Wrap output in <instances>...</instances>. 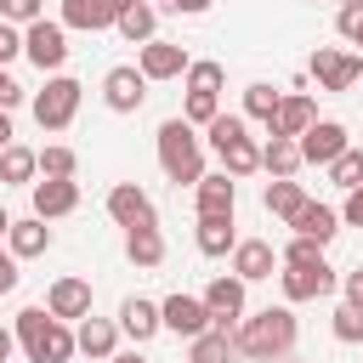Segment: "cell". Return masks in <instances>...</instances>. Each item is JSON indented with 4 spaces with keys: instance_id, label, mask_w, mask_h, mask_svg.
<instances>
[{
    "instance_id": "f6af8a7d",
    "label": "cell",
    "mask_w": 363,
    "mask_h": 363,
    "mask_svg": "<svg viewBox=\"0 0 363 363\" xmlns=\"http://www.w3.org/2000/svg\"><path fill=\"white\" fill-rule=\"evenodd\" d=\"M346 301H352V306H363V267H352V272H346Z\"/></svg>"
},
{
    "instance_id": "d6986e66",
    "label": "cell",
    "mask_w": 363,
    "mask_h": 363,
    "mask_svg": "<svg viewBox=\"0 0 363 363\" xmlns=\"http://www.w3.org/2000/svg\"><path fill=\"white\" fill-rule=\"evenodd\" d=\"M193 187H199V216H233V199H238V193H233L227 170H221V176H199Z\"/></svg>"
},
{
    "instance_id": "52a82bcc",
    "label": "cell",
    "mask_w": 363,
    "mask_h": 363,
    "mask_svg": "<svg viewBox=\"0 0 363 363\" xmlns=\"http://www.w3.org/2000/svg\"><path fill=\"white\" fill-rule=\"evenodd\" d=\"M159 323L193 340V335H204V329H210V306H204V301H193V295H170V301L159 306Z\"/></svg>"
},
{
    "instance_id": "603a6c76",
    "label": "cell",
    "mask_w": 363,
    "mask_h": 363,
    "mask_svg": "<svg viewBox=\"0 0 363 363\" xmlns=\"http://www.w3.org/2000/svg\"><path fill=\"white\" fill-rule=\"evenodd\" d=\"M74 346H79L85 357H102V363H108V357H113V323H108V318H91V312H85V323H79Z\"/></svg>"
},
{
    "instance_id": "f35d334b",
    "label": "cell",
    "mask_w": 363,
    "mask_h": 363,
    "mask_svg": "<svg viewBox=\"0 0 363 363\" xmlns=\"http://www.w3.org/2000/svg\"><path fill=\"white\" fill-rule=\"evenodd\" d=\"M306 261H323V244H318V238H295V244L284 250V267H306Z\"/></svg>"
},
{
    "instance_id": "83f0119b",
    "label": "cell",
    "mask_w": 363,
    "mask_h": 363,
    "mask_svg": "<svg viewBox=\"0 0 363 363\" xmlns=\"http://www.w3.org/2000/svg\"><path fill=\"white\" fill-rule=\"evenodd\" d=\"M187 363H233V335L210 323L204 335H193V357Z\"/></svg>"
},
{
    "instance_id": "6da1fadb",
    "label": "cell",
    "mask_w": 363,
    "mask_h": 363,
    "mask_svg": "<svg viewBox=\"0 0 363 363\" xmlns=\"http://www.w3.org/2000/svg\"><path fill=\"white\" fill-rule=\"evenodd\" d=\"M289 346H295V312L289 306H267L233 335V352H244V357H284Z\"/></svg>"
},
{
    "instance_id": "5b68a950",
    "label": "cell",
    "mask_w": 363,
    "mask_h": 363,
    "mask_svg": "<svg viewBox=\"0 0 363 363\" xmlns=\"http://www.w3.org/2000/svg\"><path fill=\"white\" fill-rule=\"evenodd\" d=\"M340 153H346V125L312 119V125L301 130V164H329V159H340Z\"/></svg>"
},
{
    "instance_id": "4fadbf2b",
    "label": "cell",
    "mask_w": 363,
    "mask_h": 363,
    "mask_svg": "<svg viewBox=\"0 0 363 363\" xmlns=\"http://www.w3.org/2000/svg\"><path fill=\"white\" fill-rule=\"evenodd\" d=\"M147 79H176L182 68H187V51L182 45H170V40H142V62H136Z\"/></svg>"
},
{
    "instance_id": "ffe728a7",
    "label": "cell",
    "mask_w": 363,
    "mask_h": 363,
    "mask_svg": "<svg viewBox=\"0 0 363 363\" xmlns=\"http://www.w3.org/2000/svg\"><path fill=\"white\" fill-rule=\"evenodd\" d=\"M312 119H318V113H312V102H306V96H284L267 130H272V136H301V130H306Z\"/></svg>"
},
{
    "instance_id": "4dcf8cb0",
    "label": "cell",
    "mask_w": 363,
    "mask_h": 363,
    "mask_svg": "<svg viewBox=\"0 0 363 363\" xmlns=\"http://www.w3.org/2000/svg\"><path fill=\"white\" fill-rule=\"evenodd\" d=\"M40 170V159L28 147H0V182H28Z\"/></svg>"
},
{
    "instance_id": "d6a6232c",
    "label": "cell",
    "mask_w": 363,
    "mask_h": 363,
    "mask_svg": "<svg viewBox=\"0 0 363 363\" xmlns=\"http://www.w3.org/2000/svg\"><path fill=\"white\" fill-rule=\"evenodd\" d=\"M329 182H335V187H346V193H352V187H357V182H363V153H357V147H346V153H340V159H329Z\"/></svg>"
},
{
    "instance_id": "f546056e",
    "label": "cell",
    "mask_w": 363,
    "mask_h": 363,
    "mask_svg": "<svg viewBox=\"0 0 363 363\" xmlns=\"http://www.w3.org/2000/svg\"><path fill=\"white\" fill-rule=\"evenodd\" d=\"M301 204H306V193H301V187H295L289 176H278V182H267V210H272V216H284V221H289V216H295Z\"/></svg>"
},
{
    "instance_id": "b9f144b4",
    "label": "cell",
    "mask_w": 363,
    "mask_h": 363,
    "mask_svg": "<svg viewBox=\"0 0 363 363\" xmlns=\"http://www.w3.org/2000/svg\"><path fill=\"white\" fill-rule=\"evenodd\" d=\"M17 51H23V40H17V28H11V23H0V68H6V62H11Z\"/></svg>"
},
{
    "instance_id": "836d02e7",
    "label": "cell",
    "mask_w": 363,
    "mask_h": 363,
    "mask_svg": "<svg viewBox=\"0 0 363 363\" xmlns=\"http://www.w3.org/2000/svg\"><path fill=\"white\" fill-rule=\"evenodd\" d=\"M278 102H284V96H278L272 85H250V91H244V113H255V119H267V125H272Z\"/></svg>"
},
{
    "instance_id": "ac0fdd59",
    "label": "cell",
    "mask_w": 363,
    "mask_h": 363,
    "mask_svg": "<svg viewBox=\"0 0 363 363\" xmlns=\"http://www.w3.org/2000/svg\"><path fill=\"white\" fill-rule=\"evenodd\" d=\"M119 329H125L130 340H147V335H159L164 323H159V306H153V301H142V295H130V301L119 306Z\"/></svg>"
},
{
    "instance_id": "5bb4252c",
    "label": "cell",
    "mask_w": 363,
    "mask_h": 363,
    "mask_svg": "<svg viewBox=\"0 0 363 363\" xmlns=\"http://www.w3.org/2000/svg\"><path fill=\"white\" fill-rule=\"evenodd\" d=\"M108 216H113L119 227H142V221H153V204H147V193H142L136 182H119V187L108 193Z\"/></svg>"
},
{
    "instance_id": "bcb514c9",
    "label": "cell",
    "mask_w": 363,
    "mask_h": 363,
    "mask_svg": "<svg viewBox=\"0 0 363 363\" xmlns=\"http://www.w3.org/2000/svg\"><path fill=\"white\" fill-rule=\"evenodd\" d=\"M346 221H357V227H363V182H357V187H352V199H346Z\"/></svg>"
},
{
    "instance_id": "74e56055",
    "label": "cell",
    "mask_w": 363,
    "mask_h": 363,
    "mask_svg": "<svg viewBox=\"0 0 363 363\" xmlns=\"http://www.w3.org/2000/svg\"><path fill=\"white\" fill-rule=\"evenodd\" d=\"M34 159H40L45 176H74V147H45V153H34Z\"/></svg>"
},
{
    "instance_id": "7dc6e473",
    "label": "cell",
    "mask_w": 363,
    "mask_h": 363,
    "mask_svg": "<svg viewBox=\"0 0 363 363\" xmlns=\"http://www.w3.org/2000/svg\"><path fill=\"white\" fill-rule=\"evenodd\" d=\"M164 6H170V11H204L210 0H164Z\"/></svg>"
},
{
    "instance_id": "d4e9b609",
    "label": "cell",
    "mask_w": 363,
    "mask_h": 363,
    "mask_svg": "<svg viewBox=\"0 0 363 363\" xmlns=\"http://www.w3.org/2000/svg\"><path fill=\"white\" fill-rule=\"evenodd\" d=\"M6 238H11V255H40V250L51 244V233H45V221H40V216L11 221V227H6Z\"/></svg>"
},
{
    "instance_id": "7bdbcfd3",
    "label": "cell",
    "mask_w": 363,
    "mask_h": 363,
    "mask_svg": "<svg viewBox=\"0 0 363 363\" xmlns=\"http://www.w3.org/2000/svg\"><path fill=\"white\" fill-rule=\"evenodd\" d=\"M17 102H23V85H17V79L0 68V108H17Z\"/></svg>"
},
{
    "instance_id": "7402d4cb",
    "label": "cell",
    "mask_w": 363,
    "mask_h": 363,
    "mask_svg": "<svg viewBox=\"0 0 363 363\" xmlns=\"http://www.w3.org/2000/svg\"><path fill=\"white\" fill-rule=\"evenodd\" d=\"M125 255H130L136 267H159V261H164V238H159V227H153V221L130 227V238H125Z\"/></svg>"
},
{
    "instance_id": "8992f818",
    "label": "cell",
    "mask_w": 363,
    "mask_h": 363,
    "mask_svg": "<svg viewBox=\"0 0 363 363\" xmlns=\"http://www.w3.org/2000/svg\"><path fill=\"white\" fill-rule=\"evenodd\" d=\"M102 96H108L113 113H136L142 96H147V74H142V68H113V74L102 79Z\"/></svg>"
},
{
    "instance_id": "9c48e42d",
    "label": "cell",
    "mask_w": 363,
    "mask_h": 363,
    "mask_svg": "<svg viewBox=\"0 0 363 363\" xmlns=\"http://www.w3.org/2000/svg\"><path fill=\"white\" fill-rule=\"evenodd\" d=\"M329 289H335L329 261H306V267H289V272H284V295H289V301H318V295H329Z\"/></svg>"
},
{
    "instance_id": "30bf717a",
    "label": "cell",
    "mask_w": 363,
    "mask_h": 363,
    "mask_svg": "<svg viewBox=\"0 0 363 363\" xmlns=\"http://www.w3.org/2000/svg\"><path fill=\"white\" fill-rule=\"evenodd\" d=\"M125 6L130 0H62V23L68 28H113Z\"/></svg>"
},
{
    "instance_id": "484cf974",
    "label": "cell",
    "mask_w": 363,
    "mask_h": 363,
    "mask_svg": "<svg viewBox=\"0 0 363 363\" xmlns=\"http://www.w3.org/2000/svg\"><path fill=\"white\" fill-rule=\"evenodd\" d=\"M238 238H233V216H199V250L204 255H227Z\"/></svg>"
},
{
    "instance_id": "ee69618b",
    "label": "cell",
    "mask_w": 363,
    "mask_h": 363,
    "mask_svg": "<svg viewBox=\"0 0 363 363\" xmlns=\"http://www.w3.org/2000/svg\"><path fill=\"white\" fill-rule=\"evenodd\" d=\"M11 289H17V261L0 250V295H11Z\"/></svg>"
},
{
    "instance_id": "7a4b0ae2",
    "label": "cell",
    "mask_w": 363,
    "mask_h": 363,
    "mask_svg": "<svg viewBox=\"0 0 363 363\" xmlns=\"http://www.w3.org/2000/svg\"><path fill=\"white\" fill-rule=\"evenodd\" d=\"M159 164H164V176H170L176 187L204 176V153H199V136H193L187 119H164V125H159Z\"/></svg>"
},
{
    "instance_id": "8fae6325",
    "label": "cell",
    "mask_w": 363,
    "mask_h": 363,
    "mask_svg": "<svg viewBox=\"0 0 363 363\" xmlns=\"http://www.w3.org/2000/svg\"><path fill=\"white\" fill-rule=\"evenodd\" d=\"M74 204H79V187H74L68 176H45V182H34V216H40V221L68 216Z\"/></svg>"
},
{
    "instance_id": "2e32d148",
    "label": "cell",
    "mask_w": 363,
    "mask_h": 363,
    "mask_svg": "<svg viewBox=\"0 0 363 363\" xmlns=\"http://www.w3.org/2000/svg\"><path fill=\"white\" fill-rule=\"evenodd\" d=\"M272 267H278V255H272V244L267 238H244V244H233V272L250 284V278H272Z\"/></svg>"
},
{
    "instance_id": "3957f363",
    "label": "cell",
    "mask_w": 363,
    "mask_h": 363,
    "mask_svg": "<svg viewBox=\"0 0 363 363\" xmlns=\"http://www.w3.org/2000/svg\"><path fill=\"white\" fill-rule=\"evenodd\" d=\"M74 108H79V79H51V85L34 96V119H40V130H62V125L74 119Z\"/></svg>"
},
{
    "instance_id": "e0dca14e",
    "label": "cell",
    "mask_w": 363,
    "mask_h": 363,
    "mask_svg": "<svg viewBox=\"0 0 363 363\" xmlns=\"http://www.w3.org/2000/svg\"><path fill=\"white\" fill-rule=\"evenodd\" d=\"M289 227H295V238H318V244H329V238H335V210L306 199V204L289 216Z\"/></svg>"
},
{
    "instance_id": "277c9868",
    "label": "cell",
    "mask_w": 363,
    "mask_h": 363,
    "mask_svg": "<svg viewBox=\"0 0 363 363\" xmlns=\"http://www.w3.org/2000/svg\"><path fill=\"white\" fill-rule=\"evenodd\" d=\"M23 51L34 57V68H62V62H68V34H62V23L34 17L28 34H23Z\"/></svg>"
},
{
    "instance_id": "44dd1931",
    "label": "cell",
    "mask_w": 363,
    "mask_h": 363,
    "mask_svg": "<svg viewBox=\"0 0 363 363\" xmlns=\"http://www.w3.org/2000/svg\"><path fill=\"white\" fill-rule=\"evenodd\" d=\"M261 164H267L272 176H295V170H301V142H295V136H272V130H267Z\"/></svg>"
},
{
    "instance_id": "4316f807",
    "label": "cell",
    "mask_w": 363,
    "mask_h": 363,
    "mask_svg": "<svg viewBox=\"0 0 363 363\" xmlns=\"http://www.w3.org/2000/svg\"><path fill=\"white\" fill-rule=\"evenodd\" d=\"M45 329H51V312H45V306H28V312H17V340H23V352H28L34 363H40Z\"/></svg>"
},
{
    "instance_id": "9a60e30c",
    "label": "cell",
    "mask_w": 363,
    "mask_h": 363,
    "mask_svg": "<svg viewBox=\"0 0 363 363\" xmlns=\"http://www.w3.org/2000/svg\"><path fill=\"white\" fill-rule=\"evenodd\" d=\"M45 312L51 318H85L91 312V284L85 278H57L51 295H45Z\"/></svg>"
},
{
    "instance_id": "c3c4849f",
    "label": "cell",
    "mask_w": 363,
    "mask_h": 363,
    "mask_svg": "<svg viewBox=\"0 0 363 363\" xmlns=\"http://www.w3.org/2000/svg\"><path fill=\"white\" fill-rule=\"evenodd\" d=\"M0 147H11V119H6V108H0Z\"/></svg>"
},
{
    "instance_id": "681fc988",
    "label": "cell",
    "mask_w": 363,
    "mask_h": 363,
    "mask_svg": "<svg viewBox=\"0 0 363 363\" xmlns=\"http://www.w3.org/2000/svg\"><path fill=\"white\" fill-rule=\"evenodd\" d=\"M11 357V329H0V363Z\"/></svg>"
},
{
    "instance_id": "60d3db41",
    "label": "cell",
    "mask_w": 363,
    "mask_h": 363,
    "mask_svg": "<svg viewBox=\"0 0 363 363\" xmlns=\"http://www.w3.org/2000/svg\"><path fill=\"white\" fill-rule=\"evenodd\" d=\"M340 34L352 45H363V6H340Z\"/></svg>"
},
{
    "instance_id": "816d5d0a",
    "label": "cell",
    "mask_w": 363,
    "mask_h": 363,
    "mask_svg": "<svg viewBox=\"0 0 363 363\" xmlns=\"http://www.w3.org/2000/svg\"><path fill=\"white\" fill-rule=\"evenodd\" d=\"M6 227H11V216H6V210H0V233H6Z\"/></svg>"
},
{
    "instance_id": "ab89813d",
    "label": "cell",
    "mask_w": 363,
    "mask_h": 363,
    "mask_svg": "<svg viewBox=\"0 0 363 363\" xmlns=\"http://www.w3.org/2000/svg\"><path fill=\"white\" fill-rule=\"evenodd\" d=\"M40 0H0V23H34Z\"/></svg>"
},
{
    "instance_id": "f1b7e54d",
    "label": "cell",
    "mask_w": 363,
    "mask_h": 363,
    "mask_svg": "<svg viewBox=\"0 0 363 363\" xmlns=\"http://www.w3.org/2000/svg\"><path fill=\"white\" fill-rule=\"evenodd\" d=\"M113 28H119L125 40H136V45H142V40H153V6H142V0H130V6L119 11V23H113Z\"/></svg>"
},
{
    "instance_id": "f5cc1de1",
    "label": "cell",
    "mask_w": 363,
    "mask_h": 363,
    "mask_svg": "<svg viewBox=\"0 0 363 363\" xmlns=\"http://www.w3.org/2000/svg\"><path fill=\"white\" fill-rule=\"evenodd\" d=\"M346 6H363V0H346Z\"/></svg>"
},
{
    "instance_id": "d590c367",
    "label": "cell",
    "mask_w": 363,
    "mask_h": 363,
    "mask_svg": "<svg viewBox=\"0 0 363 363\" xmlns=\"http://www.w3.org/2000/svg\"><path fill=\"white\" fill-rule=\"evenodd\" d=\"M335 340H363V306L346 301V306L335 312Z\"/></svg>"
},
{
    "instance_id": "ba28073f",
    "label": "cell",
    "mask_w": 363,
    "mask_h": 363,
    "mask_svg": "<svg viewBox=\"0 0 363 363\" xmlns=\"http://www.w3.org/2000/svg\"><path fill=\"white\" fill-rule=\"evenodd\" d=\"M312 74H318L323 91H346V85L363 79V62L346 57V51H312Z\"/></svg>"
},
{
    "instance_id": "7c38bea8",
    "label": "cell",
    "mask_w": 363,
    "mask_h": 363,
    "mask_svg": "<svg viewBox=\"0 0 363 363\" xmlns=\"http://www.w3.org/2000/svg\"><path fill=\"white\" fill-rule=\"evenodd\" d=\"M204 306H210V323L216 329H233V318L244 312V278H216L204 289Z\"/></svg>"
},
{
    "instance_id": "cb8c5ba5",
    "label": "cell",
    "mask_w": 363,
    "mask_h": 363,
    "mask_svg": "<svg viewBox=\"0 0 363 363\" xmlns=\"http://www.w3.org/2000/svg\"><path fill=\"white\" fill-rule=\"evenodd\" d=\"M216 153H221V164H227V176H250V170L261 164V147H255V142H250L244 130H238L233 142H221Z\"/></svg>"
},
{
    "instance_id": "f907efd6",
    "label": "cell",
    "mask_w": 363,
    "mask_h": 363,
    "mask_svg": "<svg viewBox=\"0 0 363 363\" xmlns=\"http://www.w3.org/2000/svg\"><path fill=\"white\" fill-rule=\"evenodd\" d=\"M108 363H142V357H136V352H130V357H108Z\"/></svg>"
},
{
    "instance_id": "8d00e7d4",
    "label": "cell",
    "mask_w": 363,
    "mask_h": 363,
    "mask_svg": "<svg viewBox=\"0 0 363 363\" xmlns=\"http://www.w3.org/2000/svg\"><path fill=\"white\" fill-rule=\"evenodd\" d=\"M216 119V91H187V125H210Z\"/></svg>"
},
{
    "instance_id": "1f68e13d",
    "label": "cell",
    "mask_w": 363,
    "mask_h": 363,
    "mask_svg": "<svg viewBox=\"0 0 363 363\" xmlns=\"http://www.w3.org/2000/svg\"><path fill=\"white\" fill-rule=\"evenodd\" d=\"M74 352H79V346H74V335H68V329L51 318V329H45V346H40V363H68Z\"/></svg>"
},
{
    "instance_id": "e575fe53",
    "label": "cell",
    "mask_w": 363,
    "mask_h": 363,
    "mask_svg": "<svg viewBox=\"0 0 363 363\" xmlns=\"http://www.w3.org/2000/svg\"><path fill=\"white\" fill-rule=\"evenodd\" d=\"M187 91H221V62H187Z\"/></svg>"
}]
</instances>
